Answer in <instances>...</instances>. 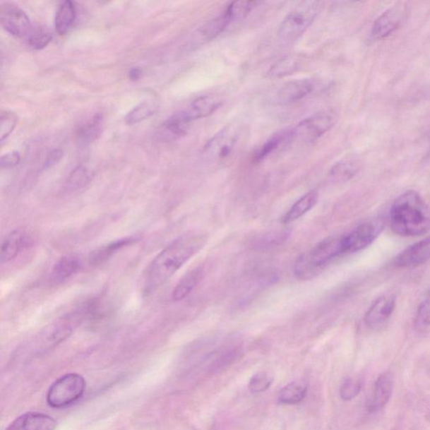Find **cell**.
<instances>
[{
	"instance_id": "12",
	"label": "cell",
	"mask_w": 430,
	"mask_h": 430,
	"mask_svg": "<svg viewBox=\"0 0 430 430\" xmlns=\"http://www.w3.org/2000/svg\"><path fill=\"white\" fill-rule=\"evenodd\" d=\"M393 376L390 372H384L378 376L366 403V409L369 413L382 410L388 405L393 394Z\"/></svg>"
},
{
	"instance_id": "8",
	"label": "cell",
	"mask_w": 430,
	"mask_h": 430,
	"mask_svg": "<svg viewBox=\"0 0 430 430\" xmlns=\"http://www.w3.org/2000/svg\"><path fill=\"white\" fill-rule=\"evenodd\" d=\"M0 22L8 34L19 38L28 39L34 28L28 14L12 3L0 6Z\"/></svg>"
},
{
	"instance_id": "14",
	"label": "cell",
	"mask_w": 430,
	"mask_h": 430,
	"mask_svg": "<svg viewBox=\"0 0 430 430\" xmlns=\"http://www.w3.org/2000/svg\"><path fill=\"white\" fill-rule=\"evenodd\" d=\"M314 84L310 79L294 80L285 84L277 92L278 104L289 105L307 97L313 90Z\"/></svg>"
},
{
	"instance_id": "9",
	"label": "cell",
	"mask_w": 430,
	"mask_h": 430,
	"mask_svg": "<svg viewBox=\"0 0 430 430\" xmlns=\"http://www.w3.org/2000/svg\"><path fill=\"white\" fill-rule=\"evenodd\" d=\"M383 226L379 220L371 221L345 234L342 237L344 254L354 253L369 246L382 232Z\"/></svg>"
},
{
	"instance_id": "37",
	"label": "cell",
	"mask_w": 430,
	"mask_h": 430,
	"mask_svg": "<svg viewBox=\"0 0 430 430\" xmlns=\"http://www.w3.org/2000/svg\"><path fill=\"white\" fill-rule=\"evenodd\" d=\"M415 321L416 326L418 327L430 326V295L419 306Z\"/></svg>"
},
{
	"instance_id": "5",
	"label": "cell",
	"mask_w": 430,
	"mask_h": 430,
	"mask_svg": "<svg viewBox=\"0 0 430 430\" xmlns=\"http://www.w3.org/2000/svg\"><path fill=\"white\" fill-rule=\"evenodd\" d=\"M86 388L82 376L69 374L61 376L48 390L47 400L52 407H63L76 402Z\"/></svg>"
},
{
	"instance_id": "21",
	"label": "cell",
	"mask_w": 430,
	"mask_h": 430,
	"mask_svg": "<svg viewBox=\"0 0 430 430\" xmlns=\"http://www.w3.org/2000/svg\"><path fill=\"white\" fill-rule=\"evenodd\" d=\"M82 261L76 255H66L59 261L52 268V277L53 280L61 282L72 277L82 268Z\"/></svg>"
},
{
	"instance_id": "1",
	"label": "cell",
	"mask_w": 430,
	"mask_h": 430,
	"mask_svg": "<svg viewBox=\"0 0 430 430\" xmlns=\"http://www.w3.org/2000/svg\"><path fill=\"white\" fill-rule=\"evenodd\" d=\"M199 234H187L177 239L155 257L144 274V289L153 292L166 283L205 246Z\"/></svg>"
},
{
	"instance_id": "28",
	"label": "cell",
	"mask_w": 430,
	"mask_h": 430,
	"mask_svg": "<svg viewBox=\"0 0 430 430\" xmlns=\"http://www.w3.org/2000/svg\"><path fill=\"white\" fill-rule=\"evenodd\" d=\"M306 393H307V388L304 383H288L279 392L278 402L282 405H298L303 401Z\"/></svg>"
},
{
	"instance_id": "10",
	"label": "cell",
	"mask_w": 430,
	"mask_h": 430,
	"mask_svg": "<svg viewBox=\"0 0 430 430\" xmlns=\"http://www.w3.org/2000/svg\"><path fill=\"white\" fill-rule=\"evenodd\" d=\"M406 13L403 4H397L384 11L374 22L371 37L375 40L384 39L392 35L400 26Z\"/></svg>"
},
{
	"instance_id": "39",
	"label": "cell",
	"mask_w": 430,
	"mask_h": 430,
	"mask_svg": "<svg viewBox=\"0 0 430 430\" xmlns=\"http://www.w3.org/2000/svg\"><path fill=\"white\" fill-rule=\"evenodd\" d=\"M64 157V152L60 149H56L52 150L50 153L47 155L45 163H44V168H49L54 166L55 164L59 162L60 160Z\"/></svg>"
},
{
	"instance_id": "26",
	"label": "cell",
	"mask_w": 430,
	"mask_h": 430,
	"mask_svg": "<svg viewBox=\"0 0 430 430\" xmlns=\"http://www.w3.org/2000/svg\"><path fill=\"white\" fill-rule=\"evenodd\" d=\"M318 201V193L316 191H310L301 197L298 201L294 203L289 210L282 217V224H290L294 222L297 220L304 216L306 213H308Z\"/></svg>"
},
{
	"instance_id": "4",
	"label": "cell",
	"mask_w": 430,
	"mask_h": 430,
	"mask_svg": "<svg viewBox=\"0 0 430 430\" xmlns=\"http://www.w3.org/2000/svg\"><path fill=\"white\" fill-rule=\"evenodd\" d=\"M241 138V128L236 125L226 126L208 141L203 156L210 162L228 161L237 153Z\"/></svg>"
},
{
	"instance_id": "33",
	"label": "cell",
	"mask_w": 430,
	"mask_h": 430,
	"mask_svg": "<svg viewBox=\"0 0 430 430\" xmlns=\"http://www.w3.org/2000/svg\"><path fill=\"white\" fill-rule=\"evenodd\" d=\"M29 46L35 50H42L52 42V35L50 32L41 28H33L28 37Z\"/></svg>"
},
{
	"instance_id": "15",
	"label": "cell",
	"mask_w": 430,
	"mask_h": 430,
	"mask_svg": "<svg viewBox=\"0 0 430 430\" xmlns=\"http://www.w3.org/2000/svg\"><path fill=\"white\" fill-rule=\"evenodd\" d=\"M192 122L193 121L187 112H181L175 114L164 121L157 131V137L162 141L179 139L187 134Z\"/></svg>"
},
{
	"instance_id": "29",
	"label": "cell",
	"mask_w": 430,
	"mask_h": 430,
	"mask_svg": "<svg viewBox=\"0 0 430 430\" xmlns=\"http://www.w3.org/2000/svg\"><path fill=\"white\" fill-rule=\"evenodd\" d=\"M258 2L256 1H236L229 4L225 13L229 17L230 22L241 21L254 10Z\"/></svg>"
},
{
	"instance_id": "20",
	"label": "cell",
	"mask_w": 430,
	"mask_h": 430,
	"mask_svg": "<svg viewBox=\"0 0 430 430\" xmlns=\"http://www.w3.org/2000/svg\"><path fill=\"white\" fill-rule=\"evenodd\" d=\"M221 104H222V101L218 97L210 95H203L195 100L185 112L193 121L210 117L220 107Z\"/></svg>"
},
{
	"instance_id": "23",
	"label": "cell",
	"mask_w": 430,
	"mask_h": 430,
	"mask_svg": "<svg viewBox=\"0 0 430 430\" xmlns=\"http://www.w3.org/2000/svg\"><path fill=\"white\" fill-rule=\"evenodd\" d=\"M138 241V238L126 237L119 239L117 241L108 244V245L102 246L90 255V263L92 265H100L104 263V261L117 254L119 251L124 249L126 246H131L133 244Z\"/></svg>"
},
{
	"instance_id": "11",
	"label": "cell",
	"mask_w": 430,
	"mask_h": 430,
	"mask_svg": "<svg viewBox=\"0 0 430 430\" xmlns=\"http://www.w3.org/2000/svg\"><path fill=\"white\" fill-rule=\"evenodd\" d=\"M396 307V298L393 295H386L376 299L367 310L364 321L371 329H379L391 318Z\"/></svg>"
},
{
	"instance_id": "7",
	"label": "cell",
	"mask_w": 430,
	"mask_h": 430,
	"mask_svg": "<svg viewBox=\"0 0 430 430\" xmlns=\"http://www.w3.org/2000/svg\"><path fill=\"white\" fill-rule=\"evenodd\" d=\"M316 16V11L313 7H301L291 12L279 26V38L285 43L296 42L312 25Z\"/></svg>"
},
{
	"instance_id": "17",
	"label": "cell",
	"mask_w": 430,
	"mask_h": 430,
	"mask_svg": "<svg viewBox=\"0 0 430 430\" xmlns=\"http://www.w3.org/2000/svg\"><path fill=\"white\" fill-rule=\"evenodd\" d=\"M56 424L51 416L30 412L18 417L6 430H54Z\"/></svg>"
},
{
	"instance_id": "32",
	"label": "cell",
	"mask_w": 430,
	"mask_h": 430,
	"mask_svg": "<svg viewBox=\"0 0 430 430\" xmlns=\"http://www.w3.org/2000/svg\"><path fill=\"white\" fill-rule=\"evenodd\" d=\"M90 181V172L85 167L78 166L69 174L66 179V188L70 190H78L85 187Z\"/></svg>"
},
{
	"instance_id": "38",
	"label": "cell",
	"mask_w": 430,
	"mask_h": 430,
	"mask_svg": "<svg viewBox=\"0 0 430 430\" xmlns=\"http://www.w3.org/2000/svg\"><path fill=\"white\" fill-rule=\"evenodd\" d=\"M20 162V156L19 153L13 150V152L3 155L0 158V167L4 168H13L19 165Z\"/></svg>"
},
{
	"instance_id": "31",
	"label": "cell",
	"mask_w": 430,
	"mask_h": 430,
	"mask_svg": "<svg viewBox=\"0 0 430 430\" xmlns=\"http://www.w3.org/2000/svg\"><path fill=\"white\" fill-rule=\"evenodd\" d=\"M358 171L359 166L356 162L352 161V160H345V161L337 162L332 167L330 175L336 180L347 181L356 175Z\"/></svg>"
},
{
	"instance_id": "27",
	"label": "cell",
	"mask_w": 430,
	"mask_h": 430,
	"mask_svg": "<svg viewBox=\"0 0 430 430\" xmlns=\"http://www.w3.org/2000/svg\"><path fill=\"white\" fill-rule=\"evenodd\" d=\"M303 57L294 54L288 55L278 60L268 71V77L271 78H282L290 76L300 68L303 64Z\"/></svg>"
},
{
	"instance_id": "35",
	"label": "cell",
	"mask_w": 430,
	"mask_h": 430,
	"mask_svg": "<svg viewBox=\"0 0 430 430\" xmlns=\"http://www.w3.org/2000/svg\"><path fill=\"white\" fill-rule=\"evenodd\" d=\"M362 388V382L359 378H348L340 388V396L345 401H351L358 396Z\"/></svg>"
},
{
	"instance_id": "6",
	"label": "cell",
	"mask_w": 430,
	"mask_h": 430,
	"mask_svg": "<svg viewBox=\"0 0 430 430\" xmlns=\"http://www.w3.org/2000/svg\"><path fill=\"white\" fill-rule=\"evenodd\" d=\"M335 122V115L330 110L313 114L292 129L294 138L305 143H313L329 131Z\"/></svg>"
},
{
	"instance_id": "18",
	"label": "cell",
	"mask_w": 430,
	"mask_h": 430,
	"mask_svg": "<svg viewBox=\"0 0 430 430\" xmlns=\"http://www.w3.org/2000/svg\"><path fill=\"white\" fill-rule=\"evenodd\" d=\"M232 23L224 12L222 15L213 18L197 30L192 42V47H199L218 37L227 26Z\"/></svg>"
},
{
	"instance_id": "30",
	"label": "cell",
	"mask_w": 430,
	"mask_h": 430,
	"mask_svg": "<svg viewBox=\"0 0 430 430\" xmlns=\"http://www.w3.org/2000/svg\"><path fill=\"white\" fill-rule=\"evenodd\" d=\"M155 112V106L150 102L144 101L136 105L126 114L125 121L129 126L136 125L152 117Z\"/></svg>"
},
{
	"instance_id": "3",
	"label": "cell",
	"mask_w": 430,
	"mask_h": 430,
	"mask_svg": "<svg viewBox=\"0 0 430 430\" xmlns=\"http://www.w3.org/2000/svg\"><path fill=\"white\" fill-rule=\"evenodd\" d=\"M344 255L342 237L323 239L313 249L301 255L294 265V273L303 280L311 279L332 260Z\"/></svg>"
},
{
	"instance_id": "40",
	"label": "cell",
	"mask_w": 430,
	"mask_h": 430,
	"mask_svg": "<svg viewBox=\"0 0 430 430\" xmlns=\"http://www.w3.org/2000/svg\"><path fill=\"white\" fill-rule=\"evenodd\" d=\"M141 74H143V72H141L140 68H134L130 71V73H129V77H130L132 81H136V80L141 78Z\"/></svg>"
},
{
	"instance_id": "19",
	"label": "cell",
	"mask_w": 430,
	"mask_h": 430,
	"mask_svg": "<svg viewBox=\"0 0 430 430\" xmlns=\"http://www.w3.org/2000/svg\"><path fill=\"white\" fill-rule=\"evenodd\" d=\"M292 139H294L292 130H285L277 133L256 149L254 153V161L256 162L264 161L277 150L289 143Z\"/></svg>"
},
{
	"instance_id": "2",
	"label": "cell",
	"mask_w": 430,
	"mask_h": 430,
	"mask_svg": "<svg viewBox=\"0 0 430 430\" xmlns=\"http://www.w3.org/2000/svg\"><path fill=\"white\" fill-rule=\"evenodd\" d=\"M390 225L402 237H419L430 230V210L418 192L410 190L399 196L390 210Z\"/></svg>"
},
{
	"instance_id": "13",
	"label": "cell",
	"mask_w": 430,
	"mask_h": 430,
	"mask_svg": "<svg viewBox=\"0 0 430 430\" xmlns=\"http://www.w3.org/2000/svg\"><path fill=\"white\" fill-rule=\"evenodd\" d=\"M30 242V234L23 229H17L8 233L4 238L0 248L1 263L14 261L29 246Z\"/></svg>"
},
{
	"instance_id": "22",
	"label": "cell",
	"mask_w": 430,
	"mask_h": 430,
	"mask_svg": "<svg viewBox=\"0 0 430 430\" xmlns=\"http://www.w3.org/2000/svg\"><path fill=\"white\" fill-rule=\"evenodd\" d=\"M76 4L70 0H66L60 4L56 12L55 28L59 35L68 32L77 20Z\"/></svg>"
},
{
	"instance_id": "25",
	"label": "cell",
	"mask_w": 430,
	"mask_h": 430,
	"mask_svg": "<svg viewBox=\"0 0 430 430\" xmlns=\"http://www.w3.org/2000/svg\"><path fill=\"white\" fill-rule=\"evenodd\" d=\"M104 117L102 114H96L78 129L77 138L79 143L87 145L94 143L101 136L104 130Z\"/></svg>"
},
{
	"instance_id": "36",
	"label": "cell",
	"mask_w": 430,
	"mask_h": 430,
	"mask_svg": "<svg viewBox=\"0 0 430 430\" xmlns=\"http://www.w3.org/2000/svg\"><path fill=\"white\" fill-rule=\"evenodd\" d=\"M272 383L273 378L271 376H269L265 372H258V374L252 376L248 388L252 393H259L267 391L271 387Z\"/></svg>"
},
{
	"instance_id": "24",
	"label": "cell",
	"mask_w": 430,
	"mask_h": 430,
	"mask_svg": "<svg viewBox=\"0 0 430 430\" xmlns=\"http://www.w3.org/2000/svg\"><path fill=\"white\" fill-rule=\"evenodd\" d=\"M203 275V269L202 267H198L191 270L187 274L184 275L183 278L176 285L172 294V299L174 302H179L184 300L190 294L198 283L201 281Z\"/></svg>"
},
{
	"instance_id": "16",
	"label": "cell",
	"mask_w": 430,
	"mask_h": 430,
	"mask_svg": "<svg viewBox=\"0 0 430 430\" xmlns=\"http://www.w3.org/2000/svg\"><path fill=\"white\" fill-rule=\"evenodd\" d=\"M430 259V237L414 244L402 251L395 259V265L401 268H414Z\"/></svg>"
},
{
	"instance_id": "34",
	"label": "cell",
	"mask_w": 430,
	"mask_h": 430,
	"mask_svg": "<svg viewBox=\"0 0 430 430\" xmlns=\"http://www.w3.org/2000/svg\"><path fill=\"white\" fill-rule=\"evenodd\" d=\"M18 122L17 115L15 113L4 110L0 114V141L1 143L15 130Z\"/></svg>"
}]
</instances>
